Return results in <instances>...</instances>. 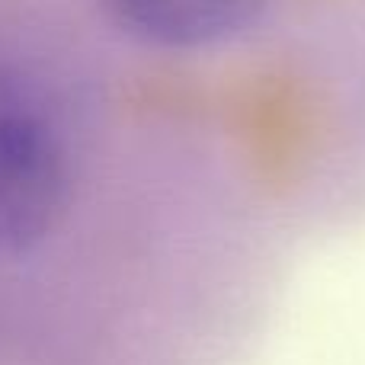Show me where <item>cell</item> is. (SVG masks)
I'll return each instance as SVG.
<instances>
[{
    "label": "cell",
    "mask_w": 365,
    "mask_h": 365,
    "mask_svg": "<svg viewBox=\"0 0 365 365\" xmlns=\"http://www.w3.org/2000/svg\"><path fill=\"white\" fill-rule=\"evenodd\" d=\"M74 192V141L55 96L29 71L0 68V257L42 247Z\"/></svg>",
    "instance_id": "obj_1"
},
{
    "label": "cell",
    "mask_w": 365,
    "mask_h": 365,
    "mask_svg": "<svg viewBox=\"0 0 365 365\" xmlns=\"http://www.w3.org/2000/svg\"><path fill=\"white\" fill-rule=\"evenodd\" d=\"M279 0H103L109 23L158 55L195 58L244 42Z\"/></svg>",
    "instance_id": "obj_2"
}]
</instances>
